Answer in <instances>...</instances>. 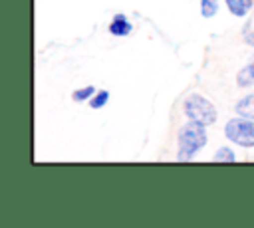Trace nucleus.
Masks as SVG:
<instances>
[{
  "mask_svg": "<svg viewBox=\"0 0 254 228\" xmlns=\"http://www.w3.org/2000/svg\"><path fill=\"white\" fill-rule=\"evenodd\" d=\"M109 32L113 34V36H117V38H125V36H129L131 32H133V24H131V20L125 16V14H115L113 18H111V22H109Z\"/></svg>",
  "mask_w": 254,
  "mask_h": 228,
  "instance_id": "20e7f679",
  "label": "nucleus"
},
{
  "mask_svg": "<svg viewBox=\"0 0 254 228\" xmlns=\"http://www.w3.org/2000/svg\"><path fill=\"white\" fill-rule=\"evenodd\" d=\"M234 111H236L240 117L254 119V93L244 95L242 99H238V101H236V105H234Z\"/></svg>",
  "mask_w": 254,
  "mask_h": 228,
  "instance_id": "423d86ee",
  "label": "nucleus"
},
{
  "mask_svg": "<svg viewBox=\"0 0 254 228\" xmlns=\"http://www.w3.org/2000/svg\"><path fill=\"white\" fill-rule=\"evenodd\" d=\"M177 143H179V151H177V161H190L206 143H208V135H206V127L196 123V121H187L177 135Z\"/></svg>",
  "mask_w": 254,
  "mask_h": 228,
  "instance_id": "f257e3e1",
  "label": "nucleus"
},
{
  "mask_svg": "<svg viewBox=\"0 0 254 228\" xmlns=\"http://www.w3.org/2000/svg\"><path fill=\"white\" fill-rule=\"evenodd\" d=\"M246 69H248V73H250V77H252V81H254V56L250 57V61H248V65H246Z\"/></svg>",
  "mask_w": 254,
  "mask_h": 228,
  "instance_id": "ddd939ff",
  "label": "nucleus"
},
{
  "mask_svg": "<svg viewBox=\"0 0 254 228\" xmlns=\"http://www.w3.org/2000/svg\"><path fill=\"white\" fill-rule=\"evenodd\" d=\"M216 163H234L236 161V153L230 149V147H220L216 153H214V157H212Z\"/></svg>",
  "mask_w": 254,
  "mask_h": 228,
  "instance_id": "1a4fd4ad",
  "label": "nucleus"
},
{
  "mask_svg": "<svg viewBox=\"0 0 254 228\" xmlns=\"http://www.w3.org/2000/svg\"><path fill=\"white\" fill-rule=\"evenodd\" d=\"M224 4L230 10V14H234L236 18H242L252 10L254 0H224Z\"/></svg>",
  "mask_w": 254,
  "mask_h": 228,
  "instance_id": "39448f33",
  "label": "nucleus"
},
{
  "mask_svg": "<svg viewBox=\"0 0 254 228\" xmlns=\"http://www.w3.org/2000/svg\"><path fill=\"white\" fill-rule=\"evenodd\" d=\"M236 83H238L240 87H248V85H252V83H254L246 67H244V69H240V73H238V77H236Z\"/></svg>",
  "mask_w": 254,
  "mask_h": 228,
  "instance_id": "9b49d317",
  "label": "nucleus"
},
{
  "mask_svg": "<svg viewBox=\"0 0 254 228\" xmlns=\"http://www.w3.org/2000/svg\"><path fill=\"white\" fill-rule=\"evenodd\" d=\"M244 44L254 48V30H250V24L244 28Z\"/></svg>",
  "mask_w": 254,
  "mask_h": 228,
  "instance_id": "f8f14e48",
  "label": "nucleus"
},
{
  "mask_svg": "<svg viewBox=\"0 0 254 228\" xmlns=\"http://www.w3.org/2000/svg\"><path fill=\"white\" fill-rule=\"evenodd\" d=\"M93 95H95V87H93V85H85V87L75 89V91L71 93V99H73L75 103H81V101H89Z\"/></svg>",
  "mask_w": 254,
  "mask_h": 228,
  "instance_id": "0eeeda50",
  "label": "nucleus"
},
{
  "mask_svg": "<svg viewBox=\"0 0 254 228\" xmlns=\"http://www.w3.org/2000/svg\"><path fill=\"white\" fill-rule=\"evenodd\" d=\"M218 0H200V16L202 18H212L218 12Z\"/></svg>",
  "mask_w": 254,
  "mask_h": 228,
  "instance_id": "9d476101",
  "label": "nucleus"
},
{
  "mask_svg": "<svg viewBox=\"0 0 254 228\" xmlns=\"http://www.w3.org/2000/svg\"><path fill=\"white\" fill-rule=\"evenodd\" d=\"M183 113L189 121H196L204 127L212 125L216 121V109L212 105V101H208L204 95L200 93H190L187 95L185 103H183Z\"/></svg>",
  "mask_w": 254,
  "mask_h": 228,
  "instance_id": "f03ea898",
  "label": "nucleus"
},
{
  "mask_svg": "<svg viewBox=\"0 0 254 228\" xmlns=\"http://www.w3.org/2000/svg\"><path fill=\"white\" fill-rule=\"evenodd\" d=\"M224 135L238 147L250 149L254 147V119L248 117H232L224 125Z\"/></svg>",
  "mask_w": 254,
  "mask_h": 228,
  "instance_id": "7ed1b4c3",
  "label": "nucleus"
},
{
  "mask_svg": "<svg viewBox=\"0 0 254 228\" xmlns=\"http://www.w3.org/2000/svg\"><path fill=\"white\" fill-rule=\"evenodd\" d=\"M107 101H109V91L99 89V91H95V95H93L87 103H89V107H91V109H101V107H105V105H107Z\"/></svg>",
  "mask_w": 254,
  "mask_h": 228,
  "instance_id": "6e6552de",
  "label": "nucleus"
}]
</instances>
